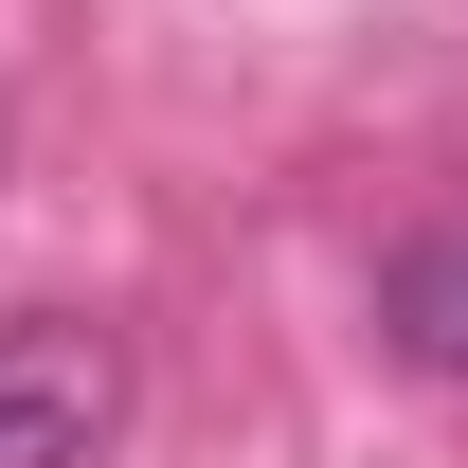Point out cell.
I'll return each mask as SVG.
<instances>
[{"label": "cell", "instance_id": "2", "mask_svg": "<svg viewBox=\"0 0 468 468\" xmlns=\"http://www.w3.org/2000/svg\"><path fill=\"white\" fill-rule=\"evenodd\" d=\"M378 343L414 378H468V217H432V234L378 252Z\"/></svg>", "mask_w": 468, "mask_h": 468}, {"label": "cell", "instance_id": "1", "mask_svg": "<svg viewBox=\"0 0 468 468\" xmlns=\"http://www.w3.org/2000/svg\"><path fill=\"white\" fill-rule=\"evenodd\" d=\"M109 432H126V324L18 306L0 324V468H109Z\"/></svg>", "mask_w": 468, "mask_h": 468}]
</instances>
